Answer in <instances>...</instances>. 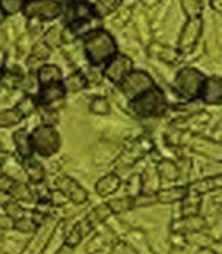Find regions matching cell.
I'll use <instances>...</instances> for the list:
<instances>
[{"instance_id":"1","label":"cell","mask_w":222,"mask_h":254,"mask_svg":"<svg viewBox=\"0 0 222 254\" xmlns=\"http://www.w3.org/2000/svg\"><path fill=\"white\" fill-rule=\"evenodd\" d=\"M84 52L92 65H101L117 53V42L109 31L99 28L86 36Z\"/></svg>"},{"instance_id":"2","label":"cell","mask_w":222,"mask_h":254,"mask_svg":"<svg viewBox=\"0 0 222 254\" xmlns=\"http://www.w3.org/2000/svg\"><path fill=\"white\" fill-rule=\"evenodd\" d=\"M129 108L138 119L160 117L168 109V100H166L163 91L159 89L157 86H154L152 89L132 98L129 102Z\"/></svg>"},{"instance_id":"3","label":"cell","mask_w":222,"mask_h":254,"mask_svg":"<svg viewBox=\"0 0 222 254\" xmlns=\"http://www.w3.org/2000/svg\"><path fill=\"white\" fill-rule=\"evenodd\" d=\"M205 75L193 67H183L179 70L174 81V89L185 100H196L201 95Z\"/></svg>"},{"instance_id":"4","label":"cell","mask_w":222,"mask_h":254,"mask_svg":"<svg viewBox=\"0 0 222 254\" xmlns=\"http://www.w3.org/2000/svg\"><path fill=\"white\" fill-rule=\"evenodd\" d=\"M30 142L33 150H36L42 158L53 156L61 145L58 131L48 125H41L33 129V132L30 134Z\"/></svg>"},{"instance_id":"5","label":"cell","mask_w":222,"mask_h":254,"mask_svg":"<svg viewBox=\"0 0 222 254\" xmlns=\"http://www.w3.org/2000/svg\"><path fill=\"white\" fill-rule=\"evenodd\" d=\"M64 6L58 0H25L22 11L30 19L51 20L62 14Z\"/></svg>"},{"instance_id":"6","label":"cell","mask_w":222,"mask_h":254,"mask_svg":"<svg viewBox=\"0 0 222 254\" xmlns=\"http://www.w3.org/2000/svg\"><path fill=\"white\" fill-rule=\"evenodd\" d=\"M155 84L154 80L151 78V75L143 72V70H131L123 80L120 83V89L129 100L141 95L143 92H146L152 89Z\"/></svg>"},{"instance_id":"7","label":"cell","mask_w":222,"mask_h":254,"mask_svg":"<svg viewBox=\"0 0 222 254\" xmlns=\"http://www.w3.org/2000/svg\"><path fill=\"white\" fill-rule=\"evenodd\" d=\"M132 70V60L126 55L115 53L112 58L106 63L104 67V76L114 84H120L121 80Z\"/></svg>"},{"instance_id":"8","label":"cell","mask_w":222,"mask_h":254,"mask_svg":"<svg viewBox=\"0 0 222 254\" xmlns=\"http://www.w3.org/2000/svg\"><path fill=\"white\" fill-rule=\"evenodd\" d=\"M62 13L65 14V24H67V25L78 24V22L96 17L95 11H93V5L84 2V0L69 2L67 5H65V9H62Z\"/></svg>"},{"instance_id":"9","label":"cell","mask_w":222,"mask_h":254,"mask_svg":"<svg viewBox=\"0 0 222 254\" xmlns=\"http://www.w3.org/2000/svg\"><path fill=\"white\" fill-rule=\"evenodd\" d=\"M204 28V22L202 17H196V19H188V22L185 24L182 33H180V38H179V49L182 52H188L191 50L197 39L201 38V33Z\"/></svg>"},{"instance_id":"10","label":"cell","mask_w":222,"mask_h":254,"mask_svg":"<svg viewBox=\"0 0 222 254\" xmlns=\"http://www.w3.org/2000/svg\"><path fill=\"white\" fill-rule=\"evenodd\" d=\"M56 186H58V190H61L65 196H67V200H70L76 204H83L87 201V192L80 186V183L72 180L70 176H61Z\"/></svg>"},{"instance_id":"11","label":"cell","mask_w":222,"mask_h":254,"mask_svg":"<svg viewBox=\"0 0 222 254\" xmlns=\"http://www.w3.org/2000/svg\"><path fill=\"white\" fill-rule=\"evenodd\" d=\"M65 87L62 84V81L59 83H53L48 86H42V89L38 95L36 103L41 105L42 108H50L53 103H56L65 97Z\"/></svg>"},{"instance_id":"12","label":"cell","mask_w":222,"mask_h":254,"mask_svg":"<svg viewBox=\"0 0 222 254\" xmlns=\"http://www.w3.org/2000/svg\"><path fill=\"white\" fill-rule=\"evenodd\" d=\"M202 102L207 105H221L222 100V81L219 76H212L205 78V83L202 86L201 95Z\"/></svg>"},{"instance_id":"13","label":"cell","mask_w":222,"mask_h":254,"mask_svg":"<svg viewBox=\"0 0 222 254\" xmlns=\"http://www.w3.org/2000/svg\"><path fill=\"white\" fill-rule=\"evenodd\" d=\"M216 189H221V175L196 181V183H191L186 186L188 195H193V196H202V195H205L208 192H213Z\"/></svg>"},{"instance_id":"14","label":"cell","mask_w":222,"mask_h":254,"mask_svg":"<svg viewBox=\"0 0 222 254\" xmlns=\"http://www.w3.org/2000/svg\"><path fill=\"white\" fill-rule=\"evenodd\" d=\"M92 229H93V226L90 225V222H89L87 217H86L78 225H75L70 229V233L65 236V247H69V248L73 250L75 247L80 245V242L83 240V237H86Z\"/></svg>"},{"instance_id":"15","label":"cell","mask_w":222,"mask_h":254,"mask_svg":"<svg viewBox=\"0 0 222 254\" xmlns=\"http://www.w3.org/2000/svg\"><path fill=\"white\" fill-rule=\"evenodd\" d=\"M120 186H121L120 176L115 173H109L96 183L95 189H96V193L99 196H109V195L115 193L120 189Z\"/></svg>"},{"instance_id":"16","label":"cell","mask_w":222,"mask_h":254,"mask_svg":"<svg viewBox=\"0 0 222 254\" xmlns=\"http://www.w3.org/2000/svg\"><path fill=\"white\" fill-rule=\"evenodd\" d=\"M38 80H39L41 87L53 84V83H59V81H62V72L58 65L45 64L38 70Z\"/></svg>"},{"instance_id":"17","label":"cell","mask_w":222,"mask_h":254,"mask_svg":"<svg viewBox=\"0 0 222 254\" xmlns=\"http://www.w3.org/2000/svg\"><path fill=\"white\" fill-rule=\"evenodd\" d=\"M205 228V220L199 215H188L174 223V231L179 233H199Z\"/></svg>"},{"instance_id":"18","label":"cell","mask_w":222,"mask_h":254,"mask_svg":"<svg viewBox=\"0 0 222 254\" xmlns=\"http://www.w3.org/2000/svg\"><path fill=\"white\" fill-rule=\"evenodd\" d=\"M186 195H188V190L185 186H174V187H168V189L159 190L155 198H157V201L160 203H177V201H182Z\"/></svg>"},{"instance_id":"19","label":"cell","mask_w":222,"mask_h":254,"mask_svg":"<svg viewBox=\"0 0 222 254\" xmlns=\"http://www.w3.org/2000/svg\"><path fill=\"white\" fill-rule=\"evenodd\" d=\"M22 165H24V170L28 176V180L33 184L44 183V178H45V170H44L42 164L39 161H36L35 158H28V159H24Z\"/></svg>"},{"instance_id":"20","label":"cell","mask_w":222,"mask_h":254,"mask_svg":"<svg viewBox=\"0 0 222 254\" xmlns=\"http://www.w3.org/2000/svg\"><path fill=\"white\" fill-rule=\"evenodd\" d=\"M14 143H16V148L17 153L22 159H28L33 158V147H31V142H30V134L25 129H19L14 132Z\"/></svg>"},{"instance_id":"21","label":"cell","mask_w":222,"mask_h":254,"mask_svg":"<svg viewBox=\"0 0 222 254\" xmlns=\"http://www.w3.org/2000/svg\"><path fill=\"white\" fill-rule=\"evenodd\" d=\"M123 3V0H96L93 5V11L96 17H106L109 14H112L114 11L120 8V5Z\"/></svg>"},{"instance_id":"22","label":"cell","mask_w":222,"mask_h":254,"mask_svg":"<svg viewBox=\"0 0 222 254\" xmlns=\"http://www.w3.org/2000/svg\"><path fill=\"white\" fill-rule=\"evenodd\" d=\"M157 175L160 176L162 180H166V181H176L177 178L180 176V170L179 167L173 162V161H168V159H165L159 164V167H157Z\"/></svg>"},{"instance_id":"23","label":"cell","mask_w":222,"mask_h":254,"mask_svg":"<svg viewBox=\"0 0 222 254\" xmlns=\"http://www.w3.org/2000/svg\"><path fill=\"white\" fill-rule=\"evenodd\" d=\"M65 92H80L87 86V78L81 72H75L65 81H62Z\"/></svg>"},{"instance_id":"24","label":"cell","mask_w":222,"mask_h":254,"mask_svg":"<svg viewBox=\"0 0 222 254\" xmlns=\"http://www.w3.org/2000/svg\"><path fill=\"white\" fill-rule=\"evenodd\" d=\"M22 80H24V75H22L19 69H5L2 75H0V83L9 87V89L17 87L22 83Z\"/></svg>"},{"instance_id":"25","label":"cell","mask_w":222,"mask_h":254,"mask_svg":"<svg viewBox=\"0 0 222 254\" xmlns=\"http://www.w3.org/2000/svg\"><path fill=\"white\" fill-rule=\"evenodd\" d=\"M22 119H24V116L19 113L17 108L6 109V111L0 113V128H3V127H13L16 124H19Z\"/></svg>"},{"instance_id":"26","label":"cell","mask_w":222,"mask_h":254,"mask_svg":"<svg viewBox=\"0 0 222 254\" xmlns=\"http://www.w3.org/2000/svg\"><path fill=\"white\" fill-rule=\"evenodd\" d=\"M112 214V211H110V207L107 204H101V206H98L95 207L93 211L87 215V220L90 222V225L95 228V225H98L99 222H104V220Z\"/></svg>"},{"instance_id":"27","label":"cell","mask_w":222,"mask_h":254,"mask_svg":"<svg viewBox=\"0 0 222 254\" xmlns=\"http://www.w3.org/2000/svg\"><path fill=\"white\" fill-rule=\"evenodd\" d=\"M185 14L190 19H196L202 16V3L201 0H180Z\"/></svg>"},{"instance_id":"28","label":"cell","mask_w":222,"mask_h":254,"mask_svg":"<svg viewBox=\"0 0 222 254\" xmlns=\"http://www.w3.org/2000/svg\"><path fill=\"white\" fill-rule=\"evenodd\" d=\"M107 206L110 207V211L117 212H125V211H129V209L134 207V198H131V196H125V198H117V200H112V201H109Z\"/></svg>"},{"instance_id":"29","label":"cell","mask_w":222,"mask_h":254,"mask_svg":"<svg viewBox=\"0 0 222 254\" xmlns=\"http://www.w3.org/2000/svg\"><path fill=\"white\" fill-rule=\"evenodd\" d=\"M3 209H5L6 215H8L11 220H13V222H17V220H20V218H24V217H25L24 207H20V206L17 204L16 200H11L9 203H6V204L3 206Z\"/></svg>"},{"instance_id":"30","label":"cell","mask_w":222,"mask_h":254,"mask_svg":"<svg viewBox=\"0 0 222 254\" xmlns=\"http://www.w3.org/2000/svg\"><path fill=\"white\" fill-rule=\"evenodd\" d=\"M25 0H0V8L5 13V16H13L17 11H22Z\"/></svg>"},{"instance_id":"31","label":"cell","mask_w":222,"mask_h":254,"mask_svg":"<svg viewBox=\"0 0 222 254\" xmlns=\"http://www.w3.org/2000/svg\"><path fill=\"white\" fill-rule=\"evenodd\" d=\"M90 111L93 114H99V116H106L110 113V105L106 100L104 97H95L92 103H90Z\"/></svg>"},{"instance_id":"32","label":"cell","mask_w":222,"mask_h":254,"mask_svg":"<svg viewBox=\"0 0 222 254\" xmlns=\"http://www.w3.org/2000/svg\"><path fill=\"white\" fill-rule=\"evenodd\" d=\"M128 192L131 198H137L141 195V175H132L128 181Z\"/></svg>"},{"instance_id":"33","label":"cell","mask_w":222,"mask_h":254,"mask_svg":"<svg viewBox=\"0 0 222 254\" xmlns=\"http://www.w3.org/2000/svg\"><path fill=\"white\" fill-rule=\"evenodd\" d=\"M38 106V103H36V100H35V98H33V97H25L24 98V100H22L16 108L19 109V113L22 114V116H28V114H31L33 111H35V108Z\"/></svg>"},{"instance_id":"34","label":"cell","mask_w":222,"mask_h":254,"mask_svg":"<svg viewBox=\"0 0 222 254\" xmlns=\"http://www.w3.org/2000/svg\"><path fill=\"white\" fill-rule=\"evenodd\" d=\"M13 228L19 229L20 233H35V231L38 229L36 223L33 222L31 218H27V217H24V218L17 220V222H14V226Z\"/></svg>"},{"instance_id":"35","label":"cell","mask_w":222,"mask_h":254,"mask_svg":"<svg viewBox=\"0 0 222 254\" xmlns=\"http://www.w3.org/2000/svg\"><path fill=\"white\" fill-rule=\"evenodd\" d=\"M50 200L54 206H62L67 203V196H65L61 190H54L50 193Z\"/></svg>"},{"instance_id":"36","label":"cell","mask_w":222,"mask_h":254,"mask_svg":"<svg viewBox=\"0 0 222 254\" xmlns=\"http://www.w3.org/2000/svg\"><path fill=\"white\" fill-rule=\"evenodd\" d=\"M14 226V222L8 215H0V229H11Z\"/></svg>"},{"instance_id":"37","label":"cell","mask_w":222,"mask_h":254,"mask_svg":"<svg viewBox=\"0 0 222 254\" xmlns=\"http://www.w3.org/2000/svg\"><path fill=\"white\" fill-rule=\"evenodd\" d=\"M112 254H128V247L125 244H117Z\"/></svg>"},{"instance_id":"38","label":"cell","mask_w":222,"mask_h":254,"mask_svg":"<svg viewBox=\"0 0 222 254\" xmlns=\"http://www.w3.org/2000/svg\"><path fill=\"white\" fill-rule=\"evenodd\" d=\"M210 3H212V8L216 9L218 13L222 11V0H210Z\"/></svg>"},{"instance_id":"39","label":"cell","mask_w":222,"mask_h":254,"mask_svg":"<svg viewBox=\"0 0 222 254\" xmlns=\"http://www.w3.org/2000/svg\"><path fill=\"white\" fill-rule=\"evenodd\" d=\"M143 3H145L146 6H154V5H157L160 2H163V0H141Z\"/></svg>"},{"instance_id":"40","label":"cell","mask_w":222,"mask_h":254,"mask_svg":"<svg viewBox=\"0 0 222 254\" xmlns=\"http://www.w3.org/2000/svg\"><path fill=\"white\" fill-rule=\"evenodd\" d=\"M197 254H216V253H215L213 250H210V248H202Z\"/></svg>"},{"instance_id":"41","label":"cell","mask_w":222,"mask_h":254,"mask_svg":"<svg viewBox=\"0 0 222 254\" xmlns=\"http://www.w3.org/2000/svg\"><path fill=\"white\" fill-rule=\"evenodd\" d=\"M6 19V16H5V13H3V11H2V8H0V24H2V22Z\"/></svg>"}]
</instances>
